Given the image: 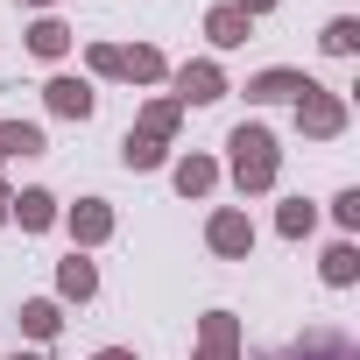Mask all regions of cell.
<instances>
[{"mask_svg":"<svg viewBox=\"0 0 360 360\" xmlns=\"http://www.w3.org/2000/svg\"><path fill=\"white\" fill-rule=\"evenodd\" d=\"M226 148H233V184H240L248 198L276 191V176H283V148H276V134H269L262 120H240V127L226 134Z\"/></svg>","mask_w":360,"mask_h":360,"instance_id":"1","label":"cell"},{"mask_svg":"<svg viewBox=\"0 0 360 360\" xmlns=\"http://www.w3.org/2000/svg\"><path fill=\"white\" fill-rule=\"evenodd\" d=\"M297 134H311V141H339V134H346V99L325 92V85H311V92L297 99Z\"/></svg>","mask_w":360,"mask_h":360,"instance_id":"2","label":"cell"},{"mask_svg":"<svg viewBox=\"0 0 360 360\" xmlns=\"http://www.w3.org/2000/svg\"><path fill=\"white\" fill-rule=\"evenodd\" d=\"M169 85H176V92H169L176 106H212V99H226V71H219L212 57L176 64V71H169Z\"/></svg>","mask_w":360,"mask_h":360,"instance_id":"3","label":"cell"},{"mask_svg":"<svg viewBox=\"0 0 360 360\" xmlns=\"http://www.w3.org/2000/svg\"><path fill=\"white\" fill-rule=\"evenodd\" d=\"M205 248L226 255V262H248V255H255V219H248L240 205H219V212L205 219Z\"/></svg>","mask_w":360,"mask_h":360,"instance_id":"4","label":"cell"},{"mask_svg":"<svg viewBox=\"0 0 360 360\" xmlns=\"http://www.w3.org/2000/svg\"><path fill=\"white\" fill-rule=\"evenodd\" d=\"M43 106H50L57 120H92L99 92H92V78H71V71H57V78L43 85Z\"/></svg>","mask_w":360,"mask_h":360,"instance_id":"5","label":"cell"},{"mask_svg":"<svg viewBox=\"0 0 360 360\" xmlns=\"http://www.w3.org/2000/svg\"><path fill=\"white\" fill-rule=\"evenodd\" d=\"M64 226H71V240H78V255L85 248H99V240H113V205L106 198H78L71 212H57Z\"/></svg>","mask_w":360,"mask_h":360,"instance_id":"6","label":"cell"},{"mask_svg":"<svg viewBox=\"0 0 360 360\" xmlns=\"http://www.w3.org/2000/svg\"><path fill=\"white\" fill-rule=\"evenodd\" d=\"M198 360H240V318L233 311H205L198 318Z\"/></svg>","mask_w":360,"mask_h":360,"instance_id":"7","label":"cell"},{"mask_svg":"<svg viewBox=\"0 0 360 360\" xmlns=\"http://www.w3.org/2000/svg\"><path fill=\"white\" fill-rule=\"evenodd\" d=\"M311 85H318V78H304V71H283V64H276V71L248 78V99H255V106H283V99L297 106V99L311 92Z\"/></svg>","mask_w":360,"mask_h":360,"instance_id":"8","label":"cell"},{"mask_svg":"<svg viewBox=\"0 0 360 360\" xmlns=\"http://www.w3.org/2000/svg\"><path fill=\"white\" fill-rule=\"evenodd\" d=\"M57 297H64V304H92V297H99V269H92L78 248L57 262Z\"/></svg>","mask_w":360,"mask_h":360,"instance_id":"9","label":"cell"},{"mask_svg":"<svg viewBox=\"0 0 360 360\" xmlns=\"http://www.w3.org/2000/svg\"><path fill=\"white\" fill-rule=\"evenodd\" d=\"M169 184L184 191V198H212V184H219V162H212V155H176V162H169Z\"/></svg>","mask_w":360,"mask_h":360,"instance_id":"10","label":"cell"},{"mask_svg":"<svg viewBox=\"0 0 360 360\" xmlns=\"http://www.w3.org/2000/svg\"><path fill=\"white\" fill-rule=\"evenodd\" d=\"M205 36H212V50H240V43L255 36V22H248V15L233 8V0H219V8L205 15Z\"/></svg>","mask_w":360,"mask_h":360,"instance_id":"11","label":"cell"},{"mask_svg":"<svg viewBox=\"0 0 360 360\" xmlns=\"http://www.w3.org/2000/svg\"><path fill=\"white\" fill-rule=\"evenodd\" d=\"M120 78H127V85H162L169 64H162L155 43H134V50H120Z\"/></svg>","mask_w":360,"mask_h":360,"instance_id":"12","label":"cell"},{"mask_svg":"<svg viewBox=\"0 0 360 360\" xmlns=\"http://www.w3.org/2000/svg\"><path fill=\"white\" fill-rule=\"evenodd\" d=\"M8 219H15L22 233H50V226H57V198H50V191H22V198L8 205Z\"/></svg>","mask_w":360,"mask_h":360,"instance_id":"13","label":"cell"},{"mask_svg":"<svg viewBox=\"0 0 360 360\" xmlns=\"http://www.w3.org/2000/svg\"><path fill=\"white\" fill-rule=\"evenodd\" d=\"M318 276H325L332 290H353V283H360V248H353V240H332L325 262H318Z\"/></svg>","mask_w":360,"mask_h":360,"instance_id":"14","label":"cell"},{"mask_svg":"<svg viewBox=\"0 0 360 360\" xmlns=\"http://www.w3.org/2000/svg\"><path fill=\"white\" fill-rule=\"evenodd\" d=\"M283 360H360V353H353V339H339V332H304Z\"/></svg>","mask_w":360,"mask_h":360,"instance_id":"15","label":"cell"},{"mask_svg":"<svg viewBox=\"0 0 360 360\" xmlns=\"http://www.w3.org/2000/svg\"><path fill=\"white\" fill-rule=\"evenodd\" d=\"M50 141H43V127L36 120H0V162L8 155H43Z\"/></svg>","mask_w":360,"mask_h":360,"instance_id":"16","label":"cell"},{"mask_svg":"<svg viewBox=\"0 0 360 360\" xmlns=\"http://www.w3.org/2000/svg\"><path fill=\"white\" fill-rule=\"evenodd\" d=\"M22 332H29V339H57V332H64L57 297H29V304H22Z\"/></svg>","mask_w":360,"mask_h":360,"instance_id":"17","label":"cell"},{"mask_svg":"<svg viewBox=\"0 0 360 360\" xmlns=\"http://www.w3.org/2000/svg\"><path fill=\"white\" fill-rule=\"evenodd\" d=\"M176 120H184V106H176V99H148L134 134H148V141H169V134H176Z\"/></svg>","mask_w":360,"mask_h":360,"instance_id":"18","label":"cell"},{"mask_svg":"<svg viewBox=\"0 0 360 360\" xmlns=\"http://www.w3.org/2000/svg\"><path fill=\"white\" fill-rule=\"evenodd\" d=\"M29 50H36V57H50V64H57V57H64V50H71V29H64V22H57V15H43V22H36V29H29Z\"/></svg>","mask_w":360,"mask_h":360,"instance_id":"19","label":"cell"},{"mask_svg":"<svg viewBox=\"0 0 360 360\" xmlns=\"http://www.w3.org/2000/svg\"><path fill=\"white\" fill-rule=\"evenodd\" d=\"M162 155H169L162 141H148V134L127 127V141H120V162H127V169H162Z\"/></svg>","mask_w":360,"mask_h":360,"instance_id":"20","label":"cell"},{"mask_svg":"<svg viewBox=\"0 0 360 360\" xmlns=\"http://www.w3.org/2000/svg\"><path fill=\"white\" fill-rule=\"evenodd\" d=\"M318 43H325V57H353V50H360V22H353V15H339V22H325V36H318Z\"/></svg>","mask_w":360,"mask_h":360,"instance_id":"21","label":"cell"},{"mask_svg":"<svg viewBox=\"0 0 360 360\" xmlns=\"http://www.w3.org/2000/svg\"><path fill=\"white\" fill-rule=\"evenodd\" d=\"M311 226H318V205H304V198H290V205L276 212V233H283V240H304Z\"/></svg>","mask_w":360,"mask_h":360,"instance_id":"22","label":"cell"},{"mask_svg":"<svg viewBox=\"0 0 360 360\" xmlns=\"http://www.w3.org/2000/svg\"><path fill=\"white\" fill-rule=\"evenodd\" d=\"M85 64H92V78H120V50H113V43H92Z\"/></svg>","mask_w":360,"mask_h":360,"instance_id":"23","label":"cell"},{"mask_svg":"<svg viewBox=\"0 0 360 360\" xmlns=\"http://www.w3.org/2000/svg\"><path fill=\"white\" fill-rule=\"evenodd\" d=\"M332 219H339V226H346V233H353V226H360V191H353V184H346V191H339V198H332Z\"/></svg>","mask_w":360,"mask_h":360,"instance_id":"24","label":"cell"},{"mask_svg":"<svg viewBox=\"0 0 360 360\" xmlns=\"http://www.w3.org/2000/svg\"><path fill=\"white\" fill-rule=\"evenodd\" d=\"M233 8H240V15L255 22V15H276V0H233Z\"/></svg>","mask_w":360,"mask_h":360,"instance_id":"25","label":"cell"},{"mask_svg":"<svg viewBox=\"0 0 360 360\" xmlns=\"http://www.w3.org/2000/svg\"><path fill=\"white\" fill-rule=\"evenodd\" d=\"M92 360H134V353H127V346H106V353H92Z\"/></svg>","mask_w":360,"mask_h":360,"instance_id":"26","label":"cell"},{"mask_svg":"<svg viewBox=\"0 0 360 360\" xmlns=\"http://www.w3.org/2000/svg\"><path fill=\"white\" fill-rule=\"evenodd\" d=\"M8 205H15V191H8V184H0V226H8Z\"/></svg>","mask_w":360,"mask_h":360,"instance_id":"27","label":"cell"},{"mask_svg":"<svg viewBox=\"0 0 360 360\" xmlns=\"http://www.w3.org/2000/svg\"><path fill=\"white\" fill-rule=\"evenodd\" d=\"M22 8H43V15H50V8H57V0H22Z\"/></svg>","mask_w":360,"mask_h":360,"instance_id":"28","label":"cell"},{"mask_svg":"<svg viewBox=\"0 0 360 360\" xmlns=\"http://www.w3.org/2000/svg\"><path fill=\"white\" fill-rule=\"evenodd\" d=\"M15 360H43V353H15Z\"/></svg>","mask_w":360,"mask_h":360,"instance_id":"29","label":"cell"}]
</instances>
